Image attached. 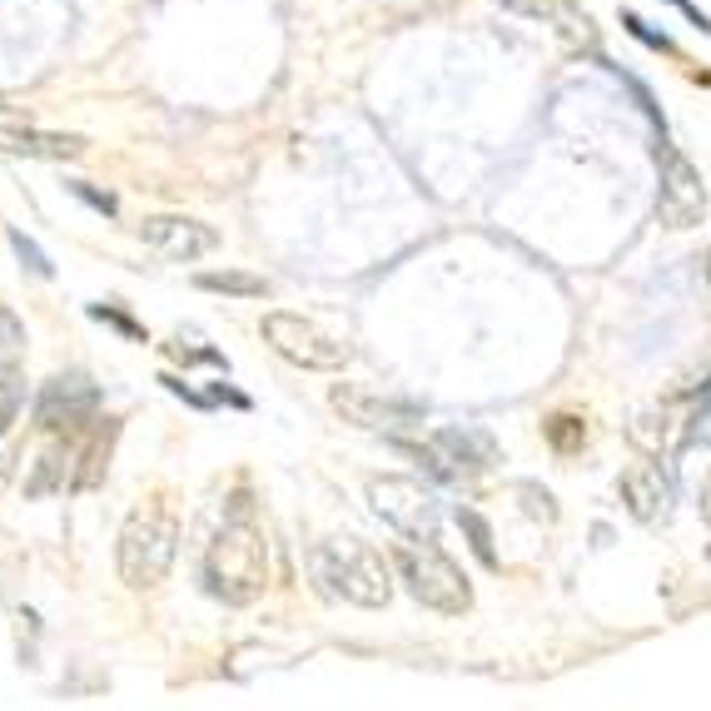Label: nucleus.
Segmentation results:
<instances>
[{
    "label": "nucleus",
    "instance_id": "28",
    "mask_svg": "<svg viewBox=\"0 0 711 711\" xmlns=\"http://www.w3.org/2000/svg\"><path fill=\"white\" fill-rule=\"evenodd\" d=\"M702 518L711 522V473H707V483H702Z\"/></svg>",
    "mask_w": 711,
    "mask_h": 711
},
{
    "label": "nucleus",
    "instance_id": "8",
    "mask_svg": "<svg viewBox=\"0 0 711 711\" xmlns=\"http://www.w3.org/2000/svg\"><path fill=\"white\" fill-rule=\"evenodd\" d=\"M100 408V388L90 384V374H55L35 398V428L55 433V438H75L85 433Z\"/></svg>",
    "mask_w": 711,
    "mask_h": 711
},
{
    "label": "nucleus",
    "instance_id": "11",
    "mask_svg": "<svg viewBox=\"0 0 711 711\" xmlns=\"http://www.w3.org/2000/svg\"><path fill=\"white\" fill-rule=\"evenodd\" d=\"M433 453H438L443 473L463 468V473H488L498 463V443L488 438L483 428H443L433 438Z\"/></svg>",
    "mask_w": 711,
    "mask_h": 711
},
{
    "label": "nucleus",
    "instance_id": "5",
    "mask_svg": "<svg viewBox=\"0 0 711 711\" xmlns=\"http://www.w3.org/2000/svg\"><path fill=\"white\" fill-rule=\"evenodd\" d=\"M657 220H662V230H697L707 220L702 170L672 140L657 144Z\"/></svg>",
    "mask_w": 711,
    "mask_h": 711
},
{
    "label": "nucleus",
    "instance_id": "3",
    "mask_svg": "<svg viewBox=\"0 0 711 711\" xmlns=\"http://www.w3.org/2000/svg\"><path fill=\"white\" fill-rule=\"evenodd\" d=\"M308 568H314L318 592L344 597V602H354V607H388V597H394V577H388L384 552L368 548L364 538L318 542Z\"/></svg>",
    "mask_w": 711,
    "mask_h": 711
},
{
    "label": "nucleus",
    "instance_id": "4",
    "mask_svg": "<svg viewBox=\"0 0 711 711\" xmlns=\"http://www.w3.org/2000/svg\"><path fill=\"white\" fill-rule=\"evenodd\" d=\"M394 568L408 582V592L424 607L443 617H463L473 607V587L458 572V562L438 548V542H398L394 548Z\"/></svg>",
    "mask_w": 711,
    "mask_h": 711
},
{
    "label": "nucleus",
    "instance_id": "25",
    "mask_svg": "<svg viewBox=\"0 0 711 711\" xmlns=\"http://www.w3.org/2000/svg\"><path fill=\"white\" fill-rule=\"evenodd\" d=\"M502 10H512V16H532V20H542V16H552L558 10V0H498Z\"/></svg>",
    "mask_w": 711,
    "mask_h": 711
},
{
    "label": "nucleus",
    "instance_id": "10",
    "mask_svg": "<svg viewBox=\"0 0 711 711\" xmlns=\"http://www.w3.org/2000/svg\"><path fill=\"white\" fill-rule=\"evenodd\" d=\"M140 240L154 254H164V260L190 264V260H204L220 244V234L200 220H184V214H150V220H140Z\"/></svg>",
    "mask_w": 711,
    "mask_h": 711
},
{
    "label": "nucleus",
    "instance_id": "26",
    "mask_svg": "<svg viewBox=\"0 0 711 711\" xmlns=\"http://www.w3.org/2000/svg\"><path fill=\"white\" fill-rule=\"evenodd\" d=\"M90 314H95V318H105V324H115L120 334H130V338H144L135 318H130V314H120V308H105V304H95V308H90Z\"/></svg>",
    "mask_w": 711,
    "mask_h": 711
},
{
    "label": "nucleus",
    "instance_id": "29",
    "mask_svg": "<svg viewBox=\"0 0 711 711\" xmlns=\"http://www.w3.org/2000/svg\"><path fill=\"white\" fill-rule=\"evenodd\" d=\"M707 280H711V250H707Z\"/></svg>",
    "mask_w": 711,
    "mask_h": 711
},
{
    "label": "nucleus",
    "instance_id": "18",
    "mask_svg": "<svg viewBox=\"0 0 711 711\" xmlns=\"http://www.w3.org/2000/svg\"><path fill=\"white\" fill-rule=\"evenodd\" d=\"M20 404H26V374L20 364H0V433L20 418Z\"/></svg>",
    "mask_w": 711,
    "mask_h": 711
},
{
    "label": "nucleus",
    "instance_id": "21",
    "mask_svg": "<svg viewBox=\"0 0 711 711\" xmlns=\"http://www.w3.org/2000/svg\"><path fill=\"white\" fill-rule=\"evenodd\" d=\"M542 433H548V443L558 453H577L587 443V424L577 414H558V418H548V424H542Z\"/></svg>",
    "mask_w": 711,
    "mask_h": 711
},
{
    "label": "nucleus",
    "instance_id": "14",
    "mask_svg": "<svg viewBox=\"0 0 711 711\" xmlns=\"http://www.w3.org/2000/svg\"><path fill=\"white\" fill-rule=\"evenodd\" d=\"M682 418L687 414H677L672 404L647 408V414L632 424V443L642 453H652V458H662V453H672V448H682V443H687V428H692V424H682Z\"/></svg>",
    "mask_w": 711,
    "mask_h": 711
},
{
    "label": "nucleus",
    "instance_id": "7",
    "mask_svg": "<svg viewBox=\"0 0 711 711\" xmlns=\"http://www.w3.org/2000/svg\"><path fill=\"white\" fill-rule=\"evenodd\" d=\"M374 512L408 542H438V502L414 478H374L368 483Z\"/></svg>",
    "mask_w": 711,
    "mask_h": 711
},
{
    "label": "nucleus",
    "instance_id": "20",
    "mask_svg": "<svg viewBox=\"0 0 711 711\" xmlns=\"http://www.w3.org/2000/svg\"><path fill=\"white\" fill-rule=\"evenodd\" d=\"M458 528L468 532V548L478 552L483 568H498V552H492V528H488V522H483L473 508H458Z\"/></svg>",
    "mask_w": 711,
    "mask_h": 711
},
{
    "label": "nucleus",
    "instance_id": "1",
    "mask_svg": "<svg viewBox=\"0 0 711 711\" xmlns=\"http://www.w3.org/2000/svg\"><path fill=\"white\" fill-rule=\"evenodd\" d=\"M204 582L220 602L244 607L270 587V548H264L260 522L250 518V502H234L230 522L214 532L210 552H204Z\"/></svg>",
    "mask_w": 711,
    "mask_h": 711
},
{
    "label": "nucleus",
    "instance_id": "9",
    "mask_svg": "<svg viewBox=\"0 0 711 711\" xmlns=\"http://www.w3.org/2000/svg\"><path fill=\"white\" fill-rule=\"evenodd\" d=\"M328 404L348 418L354 428H374V433H394V428H414L424 424V408L404 404V398H384L364 384H334L328 388Z\"/></svg>",
    "mask_w": 711,
    "mask_h": 711
},
{
    "label": "nucleus",
    "instance_id": "2",
    "mask_svg": "<svg viewBox=\"0 0 711 711\" xmlns=\"http://www.w3.org/2000/svg\"><path fill=\"white\" fill-rule=\"evenodd\" d=\"M174 552H180V508H174L170 492H150L144 502H135V512L120 528V582L135 587V592H154L174 568Z\"/></svg>",
    "mask_w": 711,
    "mask_h": 711
},
{
    "label": "nucleus",
    "instance_id": "16",
    "mask_svg": "<svg viewBox=\"0 0 711 711\" xmlns=\"http://www.w3.org/2000/svg\"><path fill=\"white\" fill-rule=\"evenodd\" d=\"M558 30H562V40H568L572 50H587L592 60H602V35H597V20H592V10H582L577 0H558Z\"/></svg>",
    "mask_w": 711,
    "mask_h": 711
},
{
    "label": "nucleus",
    "instance_id": "17",
    "mask_svg": "<svg viewBox=\"0 0 711 711\" xmlns=\"http://www.w3.org/2000/svg\"><path fill=\"white\" fill-rule=\"evenodd\" d=\"M200 288H210V294H234V298L270 294V284H264L260 274H244V270H210V274H200Z\"/></svg>",
    "mask_w": 711,
    "mask_h": 711
},
{
    "label": "nucleus",
    "instance_id": "19",
    "mask_svg": "<svg viewBox=\"0 0 711 711\" xmlns=\"http://www.w3.org/2000/svg\"><path fill=\"white\" fill-rule=\"evenodd\" d=\"M622 26H627V35H632V40H642L647 50H662V55L682 60V50H677V40L667 35V30H657L652 20H642V16H637V10H622Z\"/></svg>",
    "mask_w": 711,
    "mask_h": 711
},
{
    "label": "nucleus",
    "instance_id": "22",
    "mask_svg": "<svg viewBox=\"0 0 711 711\" xmlns=\"http://www.w3.org/2000/svg\"><path fill=\"white\" fill-rule=\"evenodd\" d=\"M10 250H16V260L26 264L30 274H40V280H50V274H55V264L45 260V250H40V244L30 240L26 230H10Z\"/></svg>",
    "mask_w": 711,
    "mask_h": 711
},
{
    "label": "nucleus",
    "instance_id": "13",
    "mask_svg": "<svg viewBox=\"0 0 711 711\" xmlns=\"http://www.w3.org/2000/svg\"><path fill=\"white\" fill-rule=\"evenodd\" d=\"M0 150L26 154V160H80V154H85V140L55 135V130H35V125H6L0 130Z\"/></svg>",
    "mask_w": 711,
    "mask_h": 711
},
{
    "label": "nucleus",
    "instance_id": "15",
    "mask_svg": "<svg viewBox=\"0 0 711 711\" xmlns=\"http://www.w3.org/2000/svg\"><path fill=\"white\" fill-rule=\"evenodd\" d=\"M115 438H120V424H115V418H100V424L90 428L85 448H80V468H75V488H80V492H90V488H100V483H105L110 448H115Z\"/></svg>",
    "mask_w": 711,
    "mask_h": 711
},
{
    "label": "nucleus",
    "instance_id": "24",
    "mask_svg": "<svg viewBox=\"0 0 711 711\" xmlns=\"http://www.w3.org/2000/svg\"><path fill=\"white\" fill-rule=\"evenodd\" d=\"M70 194H80V200H85L90 210H100V214H105V220L120 210V204H115V194H110V190H95V184H85V180H75V184H70Z\"/></svg>",
    "mask_w": 711,
    "mask_h": 711
},
{
    "label": "nucleus",
    "instance_id": "12",
    "mask_svg": "<svg viewBox=\"0 0 711 711\" xmlns=\"http://www.w3.org/2000/svg\"><path fill=\"white\" fill-rule=\"evenodd\" d=\"M667 498H672V488H667V473L657 468V463H632V468L622 473V502H627V512H632L637 522L662 518Z\"/></svg>",
    "mask_w": 711,
    "mask_h": 711
},
{
    "label": "nucleus",
    "instance_id": "6",
    "mask_svg": "<svg viewBox=\"0 0 711 711\" xmlns=\"http://www.w3.org/2000/svg\"><path fill=\"white\" fill-rule=\"evenodd\" d=\"M264 344H270L280 358H288V364L314 368V374H334V368L348 364V344H338L334 334H324L314 318L284 314V308L264 314Z\"/></svg>",
    "mask_w": 711,
    "mask_h": 711
},
{
    "label": "nucleus",
    "instance_id": "27",
    "mask_svg": "<svg viewBox=\"0 0 711 711\" xmlns=\"http://www.w3.org/2000/svg\"><path fill=\"white\" fill-rule=\"evenodd\" d=\"M667 6H677V10H682V16H687V20H692L697 30H707V35H711V16H707V10H697L692 0H667Z\"/></svg>",
    "mask_w": 711,
    "mask_h": 711
},
{
    "label": "nucleus",
    "instance_id": "23",
    "mask_svg": "<svg viewBox=\"0 0 711 711\" xmlns=\"http://www.w3.org/2000/svg\"><path fill=\"white\" fill-rule=\"evenodd\" d=\"M20 348H26V324L0 304V364H20Z\"/></svg>",
    "mask_w": 711,
    "mask_h": 711
}]
</instances>
